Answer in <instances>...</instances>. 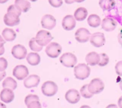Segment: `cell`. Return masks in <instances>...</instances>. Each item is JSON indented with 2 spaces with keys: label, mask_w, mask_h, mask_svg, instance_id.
Here are the masks:
<instances>
[{
  "label": "cell",
  "mask_w": 122,
  "mask_h": 108,
  "mask_svg": "<svg viewBox=\"0 0 122 108\" xmlns=\"http://www.w3.org/2000/svg\"><path fill=\"white\" fill-rule=\"evenodd\" d=\"M88 23L91 27H97L101 25V20L98 15L95 14H91L88 18Z\"/></svg>",
  "instance_id": "24"
},
{
  "label": "cell",
  "mask_w": 122,
  "mask_h": 108,
  "mask_svg": "<svg viewBox=\"0 0 122 108\" xmlns=\"http://www.w3.org/2000/svg\"><path fill=\"white\" fill-rule=\"evenodd\" d=\"M0 108H7V107H6V106L4 104L0 102Z\"/></svg>",
  "instance_id": "42"
},
{
  "label": "cell",
  "mask_w": 122,
  "mask_h": 108,
  "mask_svg": "<svg viewBox=\"0 0 122 108\" xmlns=\"http://www.w3.org/2000/svg\"><path fill=\"white\" fill-rule=\"evenodd\" d=\"M106 108H119L117 107L116 105L115 104H111V105H108V106L106 107Z\"/></svg>",
  "instance_id": "39"
},
{
  "label": "cell",
  "mask_w": 122,
  "mask_h": 108,
  "mask_svg": "<svg viewBox=\"0 0 122 108\" xmlns=\"http://www.w3.org/2000/svg\"><path fill=\"white\" fill-rule=\"evenodd\" d=\"M15 5L23 13L28 11L31 7V4L28 0H15Z\"/></svg>",
  "instance_id": "22"
},
{
  "label": "cell",
  "mask_w": 122,
  "mask_h": 108,
  "mask_svg": "<svg viewBox=\"0 0 122 108\" xmlns=\"http://www.w3.org/2000/svg\"><path fill=\"white\" fill-rule=\"evenodd\" d=\"M42 93L47 97H52L58 92V86L54 82L48 81L44 82L41 87Z\"/></svg>",
  "instance_id": "3"
},
{
  "label": "cell",
  "mask_w": 122,
  "mask_h": 108,
  "mask_svg": "<svg viewBox=\"0 0 122 108\" xmlns=\"http://www.w3.org/2000/svg\"><path fill=\"white\" fill-rule=\"evenodd\" d=\"M20 18L19 16L12 13L7 12L4 16V22L7 26H14L20 23Z\"/></svg>",
  "instance_id": "12"
},
{
  "label": "cell",
  "mask_w": 122,
  "mask_h": 108,
  "mask_svg": "<svg viewBox=\"0 0 122 108\" xmlns=\"http://www.w3.org/2000/svg\"><path fill=\"white\" fill-rule=\"evenodd\" d=\"M40 77L37 75H31L25 79L24 86L27 88H32L37 87L40 82Z\"/></svg>",
  "instance_id": "16"
},
{
  "label": "cell",
  "mask_w": 122,
  "mask_h": 108,
  "mask_svg": "<svg viewBox=\"0 0 122 108\" xmlns=\"http://www.w3.org/2000/svg\"><path fill=\"white\" fill-rule=\"evenodd\" d=\"M90 74V68L85 63H80L74 68V74L77 80H85L89 77Z\"/></svg>",
  "instance_id": "1"
},
{
  "label": "cell",
  "mask_w": 122,
  "mask_h": 108,
  "mask_svg": "<svg viewBox=\"0 0 122 108\" xmlns=\"http://www.w3.org/2000/svg\"><path fill=\"white\" fill-rule=\"evenodd\" d=\"M90 43L95 47H101L106 43L104 34L102 32H95L93 33L90 38Z\"/></svg>",
  "instance_id": "9"
},
{
  "label": "cell",
  "mask_w": 122,
  "mask_h": 108,
  "mask_svg": "<svg viewBox=\"0 0 122 108\" xmlns=\"http://www.w3.org/2000/svg\"><path fill=\"white\" fill-rule=\"evenodd\" d=\"M76 25V19L73 16L67 15L63 18L62 21V26L66 31H71L75 28Z\"/></svg>",
  "instance_id": "15"
},
{
  "label": "cell",
  "mask_w": 122,
  "mask_h": 108,
  "mask_svg": "<svg viewBox=\"0 0 122 108\" xmlns=\"http://www.w3.org/2000/svg\"><path fill=\"white\" fill-rule=\"evenodd\" d=\"M104 88V83L100 78L93 79L88 84V90L93 94H97L101 93Z\"/></svg>",
  "instance_id": "6"
},
{
  "label": "cell",
  "mask_w": 122,
  "mask_h": 108,
  "mask_svg": "<svg viewBox=\"0 0 122 108\" xmlns=\"http://www.w3.org/2000/svg\"><path fill=\"white\" fill-rule=\"evenodd\" d=\"M8 66L7 60L4 57H0V72L5 71Z\"/></svg>",
  "instance_id": "31"
},
{
  "label": "cell",
  "mask_w": 122,
  "mask_h": 108,
  "mask_svg": "<svg viewBox=\"0 0 122 108\" xmlns=\"http://www.w3.org/2000/svg\"><path fill=\"white\" fill-rule=\"evenodd\" d=\"M27 63L31 66H36L41 62V57L36 53H30L26 56Z\"/></svg>",
  "instance_id": "20"
},
{
  "label": "cell",
  "mask_w": 122,
  "mask_h": 108,
  "mask_svg": "<svg viewBox=\"0 0 122 108\" xmlns=\"http://www.w3.org/2000/svg\"><path fill=\"white\" fill-rule=\"evenodd\" d=\"M115 70L118 75L122 76V61H119L117 63L115 66Z\"/></svg>",
  "instance_id": "33"
},
{
  "label": "cell",
  "mask_w": 122,
  "mask_h": 108,
  "mask_svg": "<svg viewBox=\"0 0 122 108\" xmlns=\"http://www.w3.org/2000/svg\"><path fill=\"white\" fill-rule=\"evenodd\" d=\"M117 25V23L112 17H106L101 22V27L106 32L114 31Z\"/></svg>",
  "instance_id": "14"
},
{
  "label": "cell",
  "mask_w": 122,
  "mask_h": 108,
  "mask_svg": "<svg viewBox=\"0 0 122 108\" xmlns=\"http://www.w3.org/2000/svg\"><path fill=\"white\" fill-rule=\"evenodd\" d=\"M29 45L31 50L35 52H39L42 50L43 47L41 46L40 45L37 43L35 38H32L29 43Z\"/></svg>",
  "instance_id": "26"
},
{
  "label": "cell",
  "mask_w": 122,
  "mask_h": 108,
  "mask_svg": "<svg viewBox=\"0 0 122 108\" xmlns=\"http://www.w3.org/2000/svg\"><path fill=\"white\" fill-rule=\"evenodd\" d=\"M11 54L16 59H24L27 56V50L23 45L21 44L15 45L12 48Z\"/></svg>",
  "instance_id": "11"
},
{
  "label": "cell",
  "mask_w": 122,
  "mask_h": 108,
  "mask_svg": "<svg viewBox=\"0 0 122 108\" xmlns=\"http://www.w3.org/2000/svg\"><path fill=\"white\" fill-rule=\"evenodd\" d=\"M13 75L18 80H23L28 76L29 70L26 66L17 65L13 69Z\"/></svg>",
  "instance_id": "7"
},
{
  "label": "cell",
  "mask_w": 122,
  "mask_h": 108,
  "mask_svg": "<svg viewBox=\"0 0 122 108\" xmlns=\"http://www.w3.org/2000/svg\"><path fill=\"white\" fill-rule=\"evenodd\" d=\"M118 41L122 46V29H121L118 34Z\"/></svg>",
  "instance_id": "35"
},
{
  "label": "cell",
  "mask_w": 122,
  "mask_h": 108,
  "mask_svg": "<svg viewBox=\"0 0 122 108\" xmlns=\"http://www.w3.org/2000/svg\"><path fill=\"white\" fill-rule=\"evenodd\" d=\"M109 63V57L106 53H101L100 54V61L98 65L101 67L105 66Z\"/></svg>",
  "instance_id": "28"
},
{
  "label": "cell",
  "mask_w": 122,
  "mask_h": 108,
  "mask_svg": "<svg viewBox=\"0 0 122 108\" xmlns=\"http://www.w3.org/2000/svg\"><path fill=\"white\" fill-rule=\"evenodd\" d=\"M75 35V39L77 42L81 43H85L89 40L91 35L88 29L84 27H81L76 31Z\"/></svg>",
  "instance_id": "8"
},
{
  "label": "cell",
  "mask_w": 122,
  "mask_h": 108,
  "mask_svg": "<svg viewBox=\"0 0 122 108\" xmlns=\"http://www.w3.org/2000/svg\"><path fill=\"white\" fill-rule=\"evenodd\" d=\"M99 5L104 11H110L114 8L116 2L114 0H100Z\"/></svg>",
  "instance_id": "23"
},
{
  "label": "cell",
  "mask_w": 122,
  "mask_h": 108,
  "mask_svg": "<svg viewBox=\"0 0 122 108\" xmlns=\"http://www.w3.org/2000/svg\"><path fill=\"white\" fill-rule=\"evenodd\" d=\"M118 105L120 108H122V96L120 97L118 100Z\"/></svg>",
  "instance_id": "38"
},
{
  "label": "cell",
  "mask_w": 122,
  "mask_h": 108,
  "mask_svg": "<svg viewBox=\"0 0 122 108\" xmlns=\"http://www.w3.org/2000/svg\"><path fill=\"white\" fill-rule=\"evenodd\" d=\"M7 12L14 13V14L19 16H20L21 15V11L15 4L11 5L10 6H9V7L7 9Z\"/></svg>",
  "instance_id": "29"
},
{
  "label": "cell",
  "mask_w": 122,
  "mask_h": 108,
  "mask_svg": "<svg viewBox=\"0 0 122 108\" xmlns=\"http://www.w3.org/2000/svg\"><path fill=\"white\" fill-rule=\"evenodd\" d=\"M0 99L3 102L9 103L13 102L14 99V93L10 88H4L0 94Z\"/></svg>",
  "instance_id": "17"
},
{
  "label": "cell",
  "mask_w": 122,
  "mask_h": 108,
  "mask_svg": "<svg viewBox=\"0 0 122 108\" xmlns=\"http://www.w3.org/2000/svg\"><path fill=\"white\" fill-rule=\"evenodd\" d=\"M61 46L56 42L50 43L45 49V53L46 55L52 59L58 57L61 53Z\"/></svg>",
  "instance_id": "5"
},
{
  "label": "cell",
  "mask_w": 122,
  "mask_h": 108,
  "mask_svg": "<svg viewBox=\"0 0 122 108\" xmlns=\"http://www.w3.org/2000/svg\"><path fill=\"white\" fill-rule=\"evenodd\" d=\"M8 0H0V4H4L7 2Z\"/></svg>",
  "instance_id": "44"
},
{
  "label": "cell",
  "mask_w": 122,
  "mask_h": 108,
  "mask_svg": "<svg viewBox=\"0 0 122 108\" xmlns=\"http://www.w3.org/2000/svg\"><path fill=\"white\" fill-rule=\"evenodd\" d=\"M29 1H30L31 2H36V1H37L38 0H29Z\"/></svg>",
  "instance_id": "47"
},
{
  "label": "cell",
  "mask_w": 122,
  "mask_h": 108,
  "mask_svg": "<svg viewBox=\"0 0 122 108\" xmlns=\"http://www.w3.org/2000/svg\"><path fill=\"white\" fill-rule=\"evenodd\" d=\"M50 4L54 8H58L63 5V0H48Z\"/></svg>",
  "instance_id": "32"
},
{
  "label": "cell",
  "mask_w": 122,
  "mask_h": 108,
  "mask_svg": "<svg viewBox=\"0 0 122 108\" xmlns=\"http://www.w3.org/2000/svg\"><path fill=\"white\" fill-rule=\"evenodd\" d=\"M36 41L37 43L41 46H46L52 40L53 37L51 35V33L45 30H41L38 33L35 37Z\"/></svg>",
  "instance_id": "2"
},
{
  "label": "cell",
  "mask_w": 122,
  "mask_h": 108,
  "mask_svg": "<svg viewBox=\"0 0 122 108\" xmlns=\"http://www.w3.org/2000/svg\"><path fill=\"white\" fill-rule=\"evenodd\" d=\"M119 86H120V89H121L122 91V78L121 79V80H120V83H119Z\"/></svg>",
  "instance_id": "46"
},
{
  "label": "cell",
  "mask_w": 122,
  "mask_h": 108,
  "mask_svg": "<svg viewBox=\"0 0 122 108\" xmlns=\"http://www.w3.org/2000/svg\"><path fill=\"white\" fill-rule=\"evenodd\" d=\"M5 43V39H4V38L2 37V36L0 35V49L3 47Z\"/></svg>",
  "instance_id": "36"
},
{
  "label": "cell",
  "mask_w": 122,
  "mask_h": 108,
  "mask_svg": "<svg viewBox=\"0 0 122 108\" xmlns=\"http://www.w3.org/2000/svg\"><path fill=\"white\" fill-rule=\"evenodd\" d=\"M65 99L71 104H76L79 102L81 99V95L78 91L75 89H70L66 92Z\"/></svg>",
  "instance_id": "13"
},
{
  "label": "cell",
  "mask_w": 122,
  "mask_h": 108,
  "mask_svg": "<svg viewBox=\"0 0 122 108\" xmlns=\"http://www.w3.org/2000/svg\"><path fill=\"white\" fill-rule=\"evenodd\" d=\"M80 108H91L90 106H88V105H83V106H81Z\"/></svg>",
  "instance_id": "45"
},
{
  "label": "cell",
  "mask_w": 122,
  "mask_h": 108,
  "mask_svg": "<svg viewBox=\"0 0 122 108\" xmlns=\"http://www.w3.org/2000/svg\"><path fill=\"white\" fill-rule=\"evenodd\" d=\"M88 12L86 8L84 7H79L75 11L74 13V17L77 21L82 22L85 20L86 17L88 16Z\"/></svg>",
  "instance_id": "19"
},
{
  "label": "cell",
  "mask_w": 122,
  "mask_h": 108,
  "mask_svg": "<svg viewBox=\"0 0 122 108\" xmlns=\"http://www.w3.org/2000/svg\"><path fill=\"white\" fill-rule=\"evenodd\" d=\"M85 60L86 63L90 66L97 65L100 61V54L96 52H91L86 56Z\"/></svg>",
  "instance_id": "18"
},
{
  "label": "cell",
  "mask_w": 122,
  "mask_h": 108,
  "mask_svg": "<svg viewBox=\"0 0 122 108\" xmlns=\"http://www.w3.org/2000/svg\"><path fill=\"white\" fill-rule=\"evenodd\" d=\"M35 100H38L39 101V97L35 94H29L27 96L25 97V102L26 105H28L30 102L33 101H35Z\"/></svg>",
  "instance_id": "30"
},
{
  "label": "cell",
  "mask_w": 122,
  "mask_h": 108,
  "mask_svg": "<svg viewBox=\"0 0 122 108\" xmlns=\"http://www.w3.org/2000/svg\"><path fill=\"white\" fill-rule=\"evenodd\" d=\"M2 36L6 41H13L16 38V33L12 29L5 28L2 32Z\"/></svg>",
  "instance_id": "21"
},
{
  "label": "cell",
  "mask_w": 122,
  "mask_h": 108,
  "mask_svg": "<svg viewBox=\"0 0 122 108\" xmlns=\"http://www.w3.org/2000/svg\"><path fill=\"white\" fill-rule=\"evenodd\" d=\"M74 2H78V3H80V2H84L85 0H73Z\"/></svg>",
  "instance_id": "43"
},
{
  "label": "cell",
  "mask_w": 122,
  "mask_h": 108,
  "mask_svg": "<svg viewBox=\"0 0 122 108\" xmlns=\"http://www.w3.org/2000/svg\"><path fill=\"white\" fill-rule=\"evenodd\" d=\"M2 87L4 88H10L12 90L16 89L17 83L15 80L11 77H7L2 82Z\"/></svg>",
  "instance_id": "25"
},
{
  "label": "cell",
  "mask_w": 122,
  "mask_h": 108,
  "mask_svg": "<svg viewBox=\"0 0 122 108\" xmlns=\"http://www.w3.org/2000/svg\"><path fill=\"white\" fill-rule=\"evenodd\" d=\"M60 62L64 66L67 68H73L77 63V57L71 53H66L60 58Z\"/></svg>",
  "instance_id": "4"
},
{
  "label": "cell",
  "mask_w": 122,
  "mask_h": 108,
  "mask_svg": "<svg viewBox=\"0 0 122 108\" xmlns=\"http://www.w3.org/2000/svg\"><path fill=\"white\" fill-rule=\"evenodd\" d=\"M4 52H5V49H4V47H3L0 49V56L3 54L4 53Z\"/></svg>",
  "instance_id": "41"
},
{
  "label": "cell",
  "mask_w": 122,
  "mask_h": 108,
  "mask_svg": "<svg viewBox=\"0 0 122 108\" xmlns=\"http://www.w3.org/2000/svg\"><path fill=\"white\" fill-rule=\"evenodd\" d=\"M27 108H42L41 103L38 100L33 101L27 105Z\"/></svg>",
  "instance_id": "34"
},
{
  "label": "cell",
  "mask_w": 122,
  "mask_h": 108,
  "mask_svg": "<svg viewBox=\"0 0 122 108\" xmlns=\"http://www.w3.org/2000/svg\"><path fill=\"white\" fill-rule=\"evenodd\" d=\"M64 1H65L66 3L68 4H71L74 2L73 0H64Z\"/></svg>",
  "instance_id": "40"
},
{
  "label": "cell",
  "mask_w": 122,
  "mask_h": 108,
  "mask_svg": "<svg viewBox=\"0 0 122 108\" xmlns=\"http://www.w3.org/2000/svg\"><path fill=\"white\" fill-rule=\"evenodd\" d=\"M42 27L48 30H52L56 26L57 21L53 16L51 14H45L41 19Z\"/></svg>",
  "instance_id": "10"
},
{
  "label": "cell",
  "mask_w": 122,
  "mask_h": 108,
  "mask_svg": "<svg viewBox=\"0 0 122 108\" xmlns=\"http://www.w3.org/2000/svg\"><path fill=\"white\" fill-rule=\"evenodd\" d=\"M81 94L83 97L85 98V99H90V98L92 97L94 94H92L88 90V84H85L81 88Z\"/></svg>",
  "instance_id": "27"
},
{
  "label": "cell",
  "mask_w": 122,
  "mask_h": 108,
  "mask_svg": "<svg viewBox=\"0 0 122 108\" xmlns=\"http://www.w3.org/2000/svg\"><path fill=\"white\" fill-rule=\"evenodd\" d=\"M6 76V72L5 71L0 72V81H2Z\"/></svg>",
  "instance_id": "37"
}]
</instances>
